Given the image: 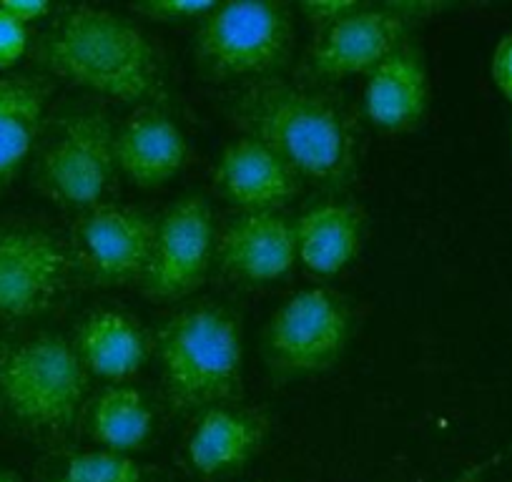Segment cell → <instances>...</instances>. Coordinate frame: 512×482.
I'll list each match as a JSON object with an SVG mask.
<instances>
[{
	"label": "cell",
	"mask_w": 512,
	"mask_h": 482,
	"mask_svg": "<svg viewBox=\"0 0 512 482\" xmlns=\"http://www.w3.org/2000/svg\"><path fill=\"white\" fill-rule=\"evenodd\" d=\"M349 309L324 287L292 294L272 314L264 349L279 377L319 375L339 362L349 342Z\"/></svg>",
	"instance_id": "obj_7"
},
{
	"label": "cell",
	"mask_w": 512,
	"mask_h": 482,
	"mask_svg": "<svg viewBox=\"0 0 512 482\" xmlns=\"http://www.w3.org/2000/svg\"><path fill=\"white\" fill-rule=\"evenodd\" d=\"M214 6V0H144L134 11L159 23H199Z\"/></svg>",
	"instance_id": "obj_22"
},
{
	"label": "cell",
	"mask_w": 512,
	"mask_h": 482,
	"mask_svg": "<svg viewBox=\"0 0 512 482\" xmlns=\"http://www.w3.org/2000/svg\"><path fill=\"white\" fill-rule=\"evenodd\" d=\"M457 482H472V472H470V475L462 477V480H457Z\"/></svg>",
	"instance_id": "obj_28"
},
{
	"label": "cell",
	"mask_w": 512,
	"mask_h": 482,
	"mask_svg": "<svg viewBox=\"0 0 512 482\" xmlns=\"http://www.w3.org/2000/svg\"><path fill=\"white\" fill-rule=\"evenodd\" d=\"M156 357L166 397L181 415H201L239 395L241 329L226 309L204 304L176 312L156 334Z\"/></svg>",
	"instance_id": "obj_3"
},
{
	"label": "cell",
	"mask_w": 512,
	"mask_h": 482,
	"mask_svg": "<svg viewBox=\"0 0 512 482\" xmlns=\"http://www.w3.org/2000/svg\"><path fill=\"white\" fill-rule=\"evenodd\" d=\"M492 81H495L497 91L512 103V33H507L505 38H500V43L495 46L490 63Z\"/></svg>",
	"instance_id": "obj_25"
},
{
	"label": "cell",
	"mask_w": 512,
	"mask_h": 482,
	"mask_svg": "<svg viewBox=\"0 0 512 482\" xmlns=\"http://www.w3.org/2000/svg\"><path fill=\"white\" fill-rule=\"evenodd\" d=\"M362 214L344 201H322L294 219L297 262L319 277L344 272L362 247Z\"/></svg>",
	"instance_id": "obj_17"
},
{
	"label": "cell",
	"mask_w": 512,
	"mask_h": 482,
	"mask_svg": "<svg viewBox=\"0 0 512 482\" xmlns=\"http://www.w3.org/2000/svg\"><path fill=\"white\" fill-rule=\"evenodd\" d=\"M299 179L269 146L239 136L219 154L214 186L239 214L282 211L297 196Z\"/></svg>",
	"instance_id": "obj_13"
},
{
	"label": "cell",
	"mask_w": 512,
	"mask_h": 482,
	"mask_svg": "<svg viewBox=\"0 0 512 482\" xmlns=\"http://www.w3.org/2000/svg\"><path fill=\"white\" fill-rule=\"evenodd\" d=\"M0 8L11 13L23 26H31V23L41 21V18H46L51 13V3H46V0H3Z\"/></svg>",
	"instance_id": "obj_26"
},
{
	"label": "cell",
	"mask_w": 512,
	"mask_h": 482,
	"mask_svg": "<svg viewBox=\"0 0 512 482\" xmlns=\"http://www.w3.org/2000/svg\"><path fill=\"white\" fill-rule=\"evenodd\" d=\"M214 211L204 196H184L156 219L144 292L151 299H184L204 284L216 259Z\"/></svg>",
	"instance_id": "obj_8"
},
{
	"label": "cell",
	"mask_w": 512,
	"mask_h": 482,
	"mask_svg": "<svg viewBox=\"0 0 512 482\" xmlns=\"http://www.w3.org/2000/svg\"><path fill=\"white\" fill-rule=\"evenodd\" d=\"M241 136L262 141L302 181L334 189L354 169V136L334 98L282 78H264L231 98Z\"/></svg>",
	"instance_id": "obj_1"
},
{
	"label": "cell",
	"mask_w": 512,
	"mask_h": 482,
	"mask_svg": "<svg viewBox=\"0 0 512 482\" xmlns=\"http://www.w3.org/2000/svg\"><path fill=\"white\" fill-rule=\"evenodd\" d=\"M48 86L28 73L0 76V189L11 184L36 149Z\"/></svg>",
	"instance_id": "obj_19"
},
{
	"label": "cell",
	"mask_w": 512,
	"mask_h": 482,
	"mask_svg": "<svg viewBox=\"0 0 512 482\" xmlns=\"http://www.w3.org/2000/svg\"><path fill=\"white\" fill-rule=\"evenodd\" d=\"M189 141L159 108H139L116 131V164L131 184L159 189L186 166Z\"/></svg>",
	"instance_id": "obj_14"
},
{
	"label": "cell",
	"mask_w": 512,
	"mask_h": 482,
	"mask_svg": "<svg viewBox=\"0 0 512 482\" xmlns=\"http://www.w3.org/2000/svg\"><path fill=\"white\" fill-rule=\"evenodd\" d=\"M267 437V422L256 412L229 405L201 412L186 442V457L199 475H224L239 470L256 455Z\"/></svg>",
	"instance_id": "obj_16"
},
{
	"label": "cell",
	"mask_w": 512,
	"mask_h": 482,
	"mask_svg": "<svg viewBox=\"0 0 512 482\" xmlns=\"http://www.w3.org/2000/svg\"><path fill=\"white\" fill-rule=\"evenodd\" d=\"M430 106V76L422 53L405 43L364 83V113L377 129L402 134L422 124Z\"/></svg>",
	"instance_id": "obj_15"
},
{
	"label": "cell",
	"mask_w": 512,
	"mask_h": 482,
	"mask_svg": "<svg viewBox=\"0 0 512 482\" xmlns=\"http://www.w3.org/2000/svg\"><path fill=\"white\" fill-rule=\"evenodd\" d=\"M53 482H146V475L128 455L93 450L68 457Z\"/></svg>",
	"instance_id": "obj_21"
},
{
	"label": "cell",
	"mask_w": 512,
	"mask_h": 482,
	"mask_svg": "<svg viewBox=\"0 0 512 482\" xmlns=\"http://www.w3.org/2000/svg\"><path fill=\"white\" fill-rule=\"evenodd\" d=\"M116 129L101 108L61 118L36 161V186L63 209L88 211L106 204L116 181Z\"/></svg>",
	"instance_id": "obj_6"
},
{
	"label": "cell",
	"mask_w": 512,
	"mask_h": 482,
	"mask_svg": "<svg viewBox=\"0 0 512 482\" xmlns=\"http://www.w3.org/2000/svg\"><path fill=\"white\" fill-rule=\"evenodd\" d=\"M88 380L76 347L61 334L0 344V407L28 430L66 432L86 402Z\"/></svg>",
	"instance_id": "obj_4"
},
{
	"label": "cell",
	"mask_w": 512,
	"mask_h": 482,
	"mask_svg": "<svg viewBox=\"0 0 512 482\" xmlns=\"http://www.w3.org/2000/svg\"><path fill=\"white\" fill-rule=\"evenodd\" d=\"M216 262L229 277L249 284L287 277L297 264L294 221L282 211L234 216L216 239Z\"/></svg>",
	"instance_id": "obj_12"
},
{
	"label": "cell",
	"mask_w": 512,
	"mask_h": 482,
	"mask_svg": "<svg viewBox=\"0 0 512 482\" xmlns=\"http://www.w3.org/2000/svg\"><path fill=\"white\" fill-rule=\"evenodd\" d=\"M78 357L88 375L123 382L141 372L149 359V339L128 314L101 309L88 314L76 334Z\"/></svg>",
	"instance_id": "obj_18"
},
{
	"label": "cell",
	"mask_w": 512,
	"mask_h": 482,
	"mask_svg": "<svg viewBox=\"0 0 512 482\" xmlns=\"http://www.w3.org/2000/svg\"><path fill=\"white\" fill-rule=\"evenodd\" d=\"M410 18L390 3H359L354 11L317 33L309 48V68L322 78L369 76L382 61L400 51L410 36Z\"/></svg>",
	"instance_id": "obj_11"
},
{
	"label": "cell",
	"mask_w": 512,
	"mask_h": 482,
	"mask_svg": "<svg viewBox=\"0 0 512 482\" xmlns=\"http://www.w3.org/2000/svg\"><path fill=\"white\" fill-rule=\"evenodd\" d=\"M0 482H21V480H18V475H16V472L0 470Z\"/></svg>",
	"instance_id": "obj_27"
},
{
	"label": "cell",
	"mask_w": 512,
	"mask_h": 482,
	"mask_svg": "<svg viewBox=\"0 0 512 482\" xmlns=\"http://www.w3.org/2000/svg\"><path fill=\"white\" fill-rule=\"evenodd\" d=\"M292 43V11L274 0L216 3L196 26L199 66L219 81L272 78L287 63Z\"/></svg>",
	"instance_id": "obj_5"
},
{
	"label": "cell",
	"mask_w": 512,
	"mask_h": 482,
	"mask_svg": "<svg viewBox=\"0 0 512 482\" xmlns=\"http://www.w3.org/2000/svg\"><path fill=\"white\" fill-rule=\"evenodd\" d=\"M357 6L359 3H354V0H304V3H299V13H302L319 33L327 26H332V23H337L339 18L347 16V13L354 11Z\"/></svg>",
	"instance_id": "obj_24"
},
{
	"label": "cell",
	"mask_w": 512,
	"mask_h": 482,
	"mask_svg": "<svg viewBox=\"0 0 512 482\" xmlns=\"http://www.w3.org/2000/svg\"><path fill=\"white\" fill-rule=\"evenodd\" d=\"M154 231L149 214L106 201L83 211L73 226V257L98 284L136 282L149 267Z\"/></svg>",
	"instance_id": "obj_10"
},
{
	"label": "cell",
	"mask_w": 512,
	"mask_h": 482,
	"mask_svg": "<svg viewBox=\"0 0 512 482\" xmlns=\"http://www.w3.org/2000/svg\"><path fill=\"white\" fill-rule=\"evenodd\" d=\"M71 254L33 226H0V319L48 312L68 284Z\"/></svg>",
	"instance_id": "obj_9"
},
{
	"label": "cell",
	"mask_w": 512,
	"mask_h": 482,
	"mask_svg": "<svg viewBox=\"0 0 512 482\" xmlns=\"http://www.w3.org/2000/svg\"><path fill=\"white\" fill-rule=\"evenodd\" d=\"M28 26L0 8V71L16 66L28 51Z\"/></svg>",
	"instance_id": "obj_23"
},
{
	"label": "cell",
	"mask_w": 512,
	"mask_h": 482,
	"mask_svg": "<svg viewBox=\"0 0 512 482\" xmlns=\"http://www.w3.org/2000/svg\"><path fill=\"white\" fill-rule=\"evenodd\" d=\"M510 144H512V129H510Z\"/></svg>",
	"instance_id": "obj_29"
},
{
	"label": "cell",
	"mask_w": 512,
	"mask_h": 482,
	"mask_svg": "<svg viewBox=\"0 0 512 482\" xmlns=\"http://www.w3.org/2000/svg\"><path fill=\"white\" fill-rule=\"evenodd\" d=\"M154 412L141 390L113 385L96 397L91 407V435L103 450L128 455L151 440Z\"/></svg>",
	"instance_id": "obj_20"
},
{
	"label": "cell",
	"mask_w": 512,
	"mask_h": 482,
	"mask_svg": "<svg viewBox=\"0 0 512 482\" xmlns=\"http://www.w3.org/2000/svg\"><path fill=\"white\" fill-rule=\"evenodd\" d=\"M38 63L78 88L136 103L161 93L159 53L141 28L111 11L78 6L38 43Z\"/></svg>",
	"instance_id": "obj_2"
}]
</instances>
